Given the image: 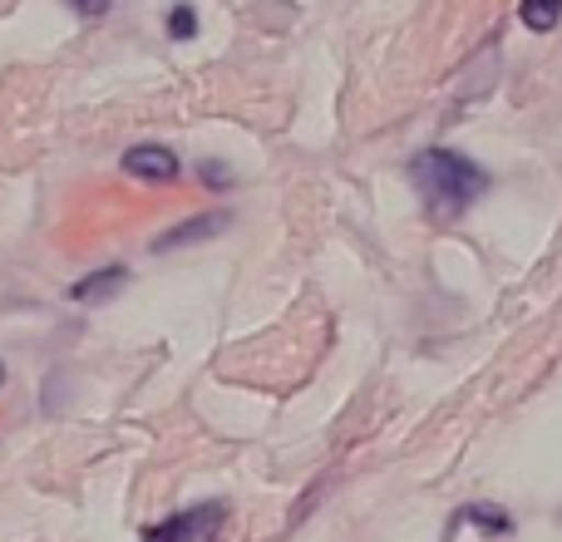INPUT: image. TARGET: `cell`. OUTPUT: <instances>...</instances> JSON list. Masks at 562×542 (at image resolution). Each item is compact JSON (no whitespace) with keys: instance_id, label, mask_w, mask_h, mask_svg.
I'll use <instances>...</instances> for the list:
<instances>
[{"instance_id":"1","label":"cell","mask_w":562,"mask_h":542,"mask_svg":"<svg viewBox=\"0 0 562 542\" xmlns=\"http://www.w3.org/2000/svg\"><path fill=\"white\" fill-rule=\"evenodd\" d=\"M409 178H415V193H419V203H425V213L435 217V223L459 217L488 188L484 168L469 163L464 154H449V148H425V154H415Z\"/></svg>"},{"instance_id":"2","label":"cell","mask_w":562,"mask_h":542,"mask_svg":"<svg viewBox=\"0 0 562 542\" xmlns=\"http://www.w3.org/2000/svg\"><path fill=\"white\" fill-rule=\"evenodd\" d=\"M217 528H223V504H198L188 513H173L158 528H148L138 542H207Z\"/></svg>"},{"instance_id":"3","label":"cell","mask_w":562,"mask_h":542,"mask_svg":"<svg viewBox=\"0 0 562 542\" xmlns=\"http://www.w3.org/2000/svg\"><path fill=\"white\" fill-rule=\"evenodd\" d=\"M119 168H124L128 178H138V183H178V154L168 144H134V148H124Z\"/></svg>"},{"instance_id":"4","label":"cell","mask_w":562,"mask_h":542,"mask_svg":"<svg viewBox=\"0 0 562 542\" xmlns=\"http://www.w3.org/2000/svg\"><path fill=\"white\" fill-rule=\"evenodd\" d=\"M233 217L227 213H203V217H188V223L168 227V233L154 237V252H178V247H193V242H207V237H223Z\"/></svg>"},{"instance_id":"5","label":"cell","mask_w":562,"mask_h":542,"mask_svg":"<svg viewBox=\"0 0 562 542\" xmlns=\"http://www.w3.org/2000/svg\"><path fill=\"white\" fill-rule=\"evenodd\" d=\"M128 286V267H99L89 271V276H79L75 286H69V301H79V306H104V301H114L119 291Z\"/></svg>"},{"instance_id":"6","label":"cell","mask_w":562,"mask_h":542,"mask_svg":"<svg viewBox=\"0 0 562 542\" xmlns=\"http://www.w3.org/2000/svg\"><path fill=\"white\" fill-rule=\"evenodd\" d=\"M518 15H524L528 30H538V35H548V30L562 20V0H524L518 5Z\"/></svg>"},{"instance_id":"7","label":"cell","mask_w":562,"mask_h":542,"mask_svg":"<svg viewBox=\"0 0 562 542\" xmlns=\"http://www.w3.org/2000/svg\"><path fill=\"white\" fill-rule=\"evenodd\" d=\"M164 25H168V39H193L198 35V10L193 5H173Z\"/></svg>"},{"instance_id":"8","label":"cell","mask_w":562,"mask_h":542,"mask_svg":"<svg viewBox=\"0 0 562 542\" xmlns=\"http://www.w3.org/2000/svg\"><path fill=\"white\" fill-rule=\"evenodd\" d=\"M69 10H75L79 20H104L109 10H114V0H65Z\"/></svg>"},{"instance_id":"9","label":"cell","mask_w":562,"mask_h":542,"mask_svg":"<svg viewBox=\"0 0 562 542\" xmlns=\"http://www.w3.org/2000/svg\"><path fill=\"white\" fill-rule=\"evenodd\" d=\"M198 173H203V183H207V188H233V178H227V168H223V163H203Z\"/></svg>"},{"instance_id":"10","label":"cell","mask_w":562,"mask_h":542,"mask_svg":"<svg viewBox=\"0 0 562 542\" xmlns=\"http://www.w3.org/2000/svg\"><path fill=\"white\" fill-rule=\"evenodd\" d=\"M0 385H5V360H0Z\"/></svg>"}]
</instances>
